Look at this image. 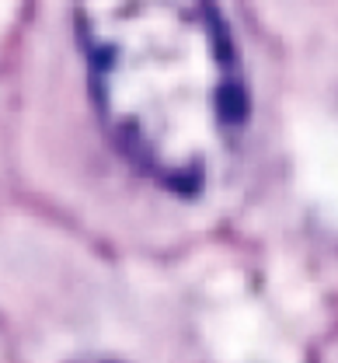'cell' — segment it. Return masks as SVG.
Instances as JSON below:
<instances>
[{
  "label": "cell",
  "mask_w": 338,
  "mask_h": 363,
  "mask_svg": "<svg viewBox=\"0 0 338 363\" xmlns=\"http://www.w3.org/2000/svg\"><path fill=\"white\" fill-rule=\"evenodd\" d=\"M98 119L161 189L216 182L244 126V88L209 0H74Z\"/></svg>",
  "instance_id": "6da1fadb"
},
{
  "label": "cell",
  "mask_w": 338,
  "mask_h": 363,
  "mask_svg": "<svg viewBox=\"0 0 338 363\" xmlns=\"http://www.w3.org/2000/svg\"><path fill=\"white\" fill-rule=\"evenodd\" d=\"M77 363H119V360H77Z\"/></svg>",
  "instance_id": "7a4b0ae2"
}]
</instances>
